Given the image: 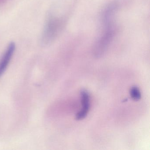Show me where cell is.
<instances>
[{"instance_id":"obj_3","label":"cell","mask_w":150,"mask_h":150,"mask_svg":"<svg viewBox=\"0 0 150 150\" xmlns=\"http://www.w3.org/2000/svg\"><path fill=\"white\" fill-rule=\"evenodd\" d=\"M15 49V44L13 42L10 43L0 60V78L2 76L6 70L13 57Z\"/></svg>"},{"instance_id":"obj_5","label":"cell","mask_w":150,"mask_h":150,"mask_svg":"<svg viewBox=\"0 0 150 150\" xmlns=\"http://www.w3.org/2000/svg\"><path fill=\"white\" fill-rule=\"evenodd\" d=\"M130 94L132 99L134 100L138 101L141 99V92L137 86L132 87L130 90Z\"/></svg>"},{"instance_id":"obj_1","label":"cell","mask_w":150,"mask_h":150,"mask_svg":"<svg viewBox=\"0 0 150 150\" xmlns=\"http://www.w3.org/2000/svg\"><path fill=\"white\" fill-rule=\"evenodd\" d=\"M103 33L94 46L93 54L96 58L103 56L111 43L115 35L114 24L103 26Z\"/></svg>"},{"instance_id":"obj_4","label":"cell","mask_w":150,"mask_h":150,"mask_svg":"<svg viewBox=\"0 0 150 150\" xmlns=\"http://www.w3.org/2000/svg\"><path fill=\"white\" fill-rule=\"evenodd\" d=\"M81 96L82 109L76 114L75 118L77 120L84 119L87 115L90 108V96L88 92L84 89L81 90Z\"/></svg>"},{"instance_id":"obj_2","label":"cell","mask_w":150,"mask_h":150,"mask_svg":"<svg viewBox=\"0 0 150 150\" xmlns=\"http://www.w3.org/2000/svg\"><path fill=\"white\" fill-rule=\"evenodd\" d=\"M64 21L63 18L51 16L46 25L44 40L46 43L52 42L57 37L62 28Z\"/></svg>"}]
</instances>
